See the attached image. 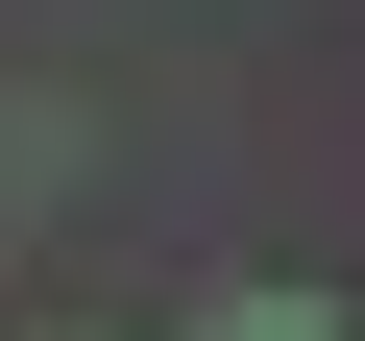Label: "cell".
I'll return each instance as SVG.
<instances>
[{
	"mask_svg": "<svg viewBox=\"0 0 365 341\" xmlns=\"http://www.w3.org/2000/svg\"><path fill=\"white\" fill-rule=\"evenodd\" d=\"M195 341H341V292H220Z\"/></svg>",
	"mask_w": 365,
	"mask_h": 341,
	"instance_id": "cell-1",
	"label": "cell"
}]
</instances>
